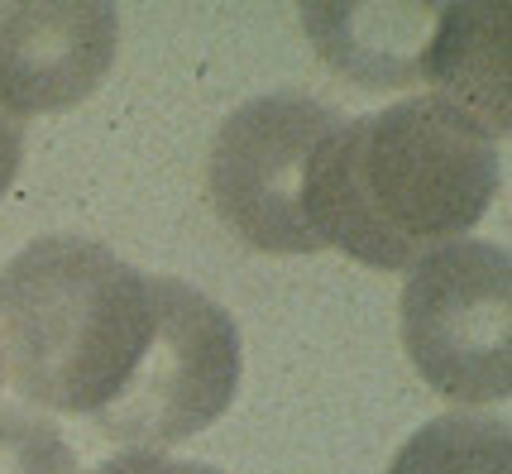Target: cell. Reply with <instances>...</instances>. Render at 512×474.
Masks as SVG:
<instances>
[{"label":"cell","instance_id":"6da1fadb","mask_svg":"<svg viewBox=\"0 0 512 474\" xmlns=\"http://www.w3.org/2000/svg\"><path fill=\"white\" fill-rule=\"evenodd\" d=\"M0 364L24 403L168 451L221 422L245 355L230 312L192 283L87 235H39L0 269Z\"/></svg>","mask_w":512,"mask_h":474},{"label":"cell","instance_id":"7a4b0ae2","mask_svg":"<svg viewBox=\"0 0 512 474\" xmlns=\"http://www.w3.org/2000/svg\"><path fill=\"white\" fill-rule=\"evenodd\" d=\"M503 139L441 96L345 120L316 168V230L369 269H412L465 240L503 187Z\"/></svg>","mask_w":512,"mask_h":474},{"label":"cell","instance_id":"3957f363","mask_svg":"<svg viewBox=\"0 0 512 474\" xmlns=\"http://www.w3.org/2000/svg\"><path fill=\"white\" fill-rule=\"evenodd\" d=\"M316 53L364 91L431 87L508 135L512 5H307Z\"/></svg>","mask_w":512,"mask_h":474},{"label":"cell","instance_id":"277c9868","mask_svg":"<svg viewBox=\"0 0 512 474\" xmlns=\"http://www.w3.org/2000/svg\"><path fill=\"white\" fill-rule=\"evenodd\" d=\"M345 120L302 91H268L225 115L206 154V197L221 226L259 254H316V168Z\"/></svg>","mask_w":512,"mask_h":474},{"label":"cell","instance_id":"5b68a950","mask_svg":"<svg viewBox=\"0 0 512 474\" xmlns=\"http://www.w3.org/2000/svg\"><path fill=\"white\" fill-rule=\"evenodd\" d=\"M402 350L450 403H503L512 393V269L493 240H455L407 269Z\"/></svg>","mask_w":512,"mask_h":474},{"label":"cell","instance_id":"8992f818","mask_svg":"<svg viewBox=\"0 0 512 474\" xmlns=\"http://www.w3.org/2000/svg\"><path fill=\"white\" fill-rule=\"evenodd\" d=\"M120 15L106 0H15L0 5V115L67 111L106 82Z\"/></svg>","mask_w":512,"mask_h":474},{"label":"cell","instance_id":"52a82bcc","mask_svg":"<svg viewBox=\"0 0 512 474\" xmlns=\"http://www.w3.org/2000/svg\"><path fill=\"white\" fill-rule=\"evenodd\" d=\"M508 422L479 412H450L426 422L398 455L388 474H508Z\"/></svg>","mask_w":512,"mask_h":474},{"label":"cell","instance_id":"ba28073f","mask_svg":"<svg viewBox=\"0 0 512 474\" xmlns=\"http://www.w3.org/2000/svg\"><path fill=\"white\" fill-rule=\"evenodd\" d=\"M0 474H77V451L53 422L0 407Z\"/></svg>","mask_w":512,"mask_h":474},{"label":"cell","instance_id":"9c48e42d","mask_svg":"<svg viewBox=\"0 0 512 474\" xmlns=\"http://www.w3.org/2000/svg\"><path fill=\"white\" fill-rule=\"evenodd\" d=\"M91 474H221L197 460H173L168 451H120L106 465H96Z\"/></svg>","mask_w":512,"mask_h":474},{"label":"cell","instance_id":"30bf717a","mask_svg":"<svg viewBox=\"0 0 512 474\" xmlns=\"http://www.w3.org/2000/svg\"><path fill=\"white\" fill-rule=\"evenodd\" d=\"M20 158H24V125L0 115V197L10 192V182L20 173Z\"/></svg>","mask_w":512,"mask_h":474},{"label":"cell","instance_id":"8fae6325","mask_svg":"<svg viewBox=\"0 0 512 474\" xmlns=\"http://www.w3.org/2000/svg\"><path fill=\"white\" fill-rule=\"evenodd\" d=\"M0 384H5V364H0Z\"/></svg>","mask_w":512,"mask_h":474}]
</instances>
